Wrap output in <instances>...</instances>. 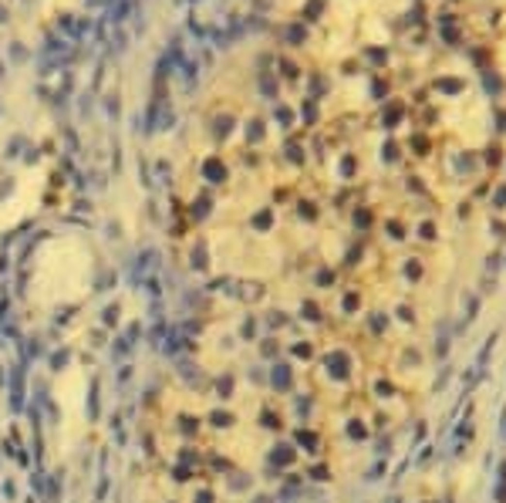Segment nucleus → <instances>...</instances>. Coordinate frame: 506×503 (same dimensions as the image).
<instances>
[{
  "mask_svg": "<svg viewBox=\"0 0 506 503\" xmlns=\"http://www.w3.org/2000/svg\"><path fill=\"white\" fill-rule=\"evenodd\" d=\"M10 409H24V365H10Z\"/></svg>",
  "mask_w": 506,
  "mask_h": 503,
  "instance_id": "f257e3e1",
  "label": "nucleus"
},
{
  "mask_svg": "<svg viewBox=\"0 0 506 503\" xmlns=\"http://www.w3.org/2000/svg\"><path fill=\"white\" fill-rule=\"evenodd\" d=\"M203 176H206L210 183H223V179H226V169L219 166V159H206V162H203Z\"/></svg>",
  "mask_w": 506,
  "mask_h": 503,
  "instance_id": "f03ea898",
  "label": "nucleus"
},
{
  "mask_svg": "<svg viewBox=\"0 0 506 503\" xmlns=\"http://www.w3.org/2000/svg\"><path fill=\"white\" fill-rule=\"evenodd\" d=\"M101 416V405H98V378H91V392H88V419L95 422Z\"/></svg>",
  "mask_w": 506,
  "mask_h": 503,
  "instance_id": "7ed1b4c3",
  "label": "nucleus"
},
{
  "mask_svg": "<svg viewBox=\"0 0 506 503\" xmlns=\"http://www.w3.org/2000/svg\"><path fill=\"white\" fill-rule=\"evenodd\" d=\"M58 497H61V473H51V476H48L44 500H48V503H58Z\"/></svg>",
  "mask_w": 506,
  "mask_h": 503,
  "instance_id": "20e7f679",
  "label": "nucleus"
},
{
  "mask_svg": "<svg viewBox=\"0 0 506 503\" xmlns=\"http://www.w3.org/2000/svg\"><path fill=\"white\" fill-rule=\"evenodd\" d=\"M68 358H71V352H68V348H65V352H54V355H51V368H54V371H61V368L68 365Z\"/></svg>",
  "mask_w": 506,
  "mask_h": 503,
  "instance_id": "39448f33",
  "label": "nucleus"
},
{
  "mask_svg": "<svg viewBox=\"0 0 506 503\" xmlns=\"http://www.w3.org/2000/svg\"><path fill=\"white\" fill-rule=\"evenodd\" d=\"M118 311H122L118 304H108V307L101 311V321H105V324H118Z\"/></svg>",
  "mask_w": 506,
  "mask_h": 503,
  "instance_id": "423d86ee",
  "label": "nucleus"
},
{
  "mask_svg": "<svg viewBox=\"0 0 506 503\" xmlns=\"http://www.w3.org/2000/svg\"><path fill=\"white\" fill-rule=\"evenodd\" d=\"M132 348H135V345H132V341H129V338H118V345H115V348H112V355H115V358H125V355H129V352H132Z\"/></svg>",
  "mask_w": 506,
  "mask_h": 503,
  "instance_id": "0eeeda50",
  "label": "nucleus"
},
{
  "mask_svg": "<svg viewBox=\"0 0 506 503\" xmlns=\"http://www.w3.org/2000/svg\"><path fill=\"white\" fill-rule=\"evenodd\" d=\"M210 422H213L216 429H226V426L233 422V416H229V412H213V416H210Z\"/></svg>",
  "mask_w": 506,
  "mask_h": 503,
  "instance_id": "6e6552de",
  "label": "nucleus"
},
{
  "mask_svg": "<svg viewBox=\"0 0 506 503\" xmlns=\"http://www.w3.org/2000/svg\"><path fill=\"white\" fill-rule=\"evenodd\" d=\"M179 429L186 432V436H193V432L199 429V422H196V419H193V416H182V419H179Z\"/></svg>",
  "mask_w": 506,
  "mask_h": 503,
  "instance_id": "1a4fd4ad",
  "label": "nucleus"
},
{
  "mask_svg": "<svg viewBox=\"0 0 506 503\" xmlns=\"http://www.w3.org/2000/svg\"><path fill=\"white\" fill-rule=\"evenodd\" d=\"M206 267V253H203V243H199V250L193 247V270H203Z\"/></svg>",
  "mask_w": 506,
  "mask_h": 503,
  "instance_id": "9d476101",
  "label": "nucleus"
},
{
  "mask_svg": "<svg viewBox=\"0 0 506 503\" xmlns=\"http://www.w3.org/2000/svg\"><path fill=\"white\" fill-rule=\"evenodd\" d=\"M216 388H219V395H223V399H229V392H233V378H229V375H226V378H219Z\"/></svg>",
  "mask_w": 506,
  "mask_h": 503,
  "instance_id": "9b49d317",
  "label": "nucleus"
},
{
  "mask_svg": "<svg viewBox=\"0 0 506 503\" xmlns=\"http://www.w3.org/2000/svg\"><path fill=\"white\" fill-rule=\"evenodd\" d=\"M274 385H280V388H287L290 385V375L284 371V365H280V371H274Z\"/></svg>",
  "mask_w": 506,
  "mask_h": 503,
  "instance_id": "f8f14e48",
  "label": "nucleus"
},
{
  "mask_svg": "<svg viewBox=\"0 0 506 503\" xmlns=\"http://www.w3.org/2000/svg\"><path fill=\"white\" fill-rule=\"evenodd\" d=\"M112 284H115V274H101V277H98V287H95V290H108Z\"/></svg>",
  "mask_w": 506,
  "mask_h": 503,
  "instance_id": "ddd939ff",
  "label": "nucleus"
},
{
  "mask_svg": "<svg viewBox=\"0 0 506 503\" xmlns=\"http://www.w3.org/2000/svg\"><path fill=\"white\" fill-rule=\"evenodd\" d=\"M172 480H176V483H186V480H189V469H186V466H176V469H172Z\"/></svg>",
  "mask_w": 506,
  "mask_h": 503,
  "instance_id": "4468645a",
  "label": "nucleus"
},
{
  "mask_svg": "<svg viewBox=\"0 0 506 503\" xmlns=\"http://www.w3.org/2000/svg\"><path fill=\"white\" fill-rule=\"evenodd\" d=\"M193 503H213V493H210V490H199V493H196V500Z\"/></svg>",
  "mask_w": 506,
  "mask_h": 503,
  "instance_id": "2eb2a0df",
  "label": "nucleus"
},
{
  "mask_svg": "<svg viewBox=\"0 0 506 503\" xmlns=\"http://www.w3.org/2000/svg\"><path fill=\"white\" fill-rule=\"evenodd\" d=\"M3 497H7V500H14V497H17V490H14V483H10V480L3 483Z\"/></svg>",
  "mask_w": 506,
  "mask_h": 503,
  "instance_id": "dca6fc26",
  "label": "nucleus"
},
{
  "mask_svg": "<svg viewBox=\"0 0 506 503\" xmlns=\"http://www.w3.org/2000/svg\"><path fill=\"white\" fill-rule=\"evenodd\" d=\"M179 459H182V463H196V453H193V449H186V453H182Z\"/></svg>",
  "mask_w": 506,
  "mask_h": 503,
  "instance_id": "f3484780",
  "label": "nucleus"
},
{
  "mask_svg": "<svg viewBox=\"0 0 506 503\" xmlns=\"http://www.w3.org/2000/svg\"><path fill=\"white\" fill-rule=\"evenodd\" d=\"M0 78H3V65H0Z\"/></svg>",
  "mask_w": 506,
  "mask_h": 503,
  "instance_id": "a211bd4d",
  "label": "nucleus"
}]
</instances>
